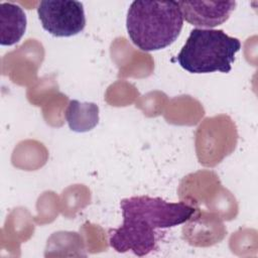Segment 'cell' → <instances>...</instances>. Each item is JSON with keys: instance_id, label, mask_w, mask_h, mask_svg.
<instances>
[{"instance_id": "cell-3", "label": "cell", "mask_w": 258, "mask_h": 258, "mask_svg": "<svg viewBox=\"0 0 258 258\" xmlns=\"http://www.w3.org/2000/svg\"><path fill=\"white\" fill-rule=\"evenodd\" d=\"M241 48L238 38L222 29L194 28L176 56L178 64L190 74L229 73Z\"/></svg>"}, {"instance_id": "cell-6", "label": "cell", "mask_w": 258, "mask_h": 258, "mask_svg": "<svg viewBox=\"0 0 258 258\" xmlns=\"http://www.w3.org/2000/svg\"><path fill=\"white\" fill-rule=\"evenodd\" d=\"M27 19L23 9L14 3L0 4V43L13 45L22 38L26 30Z\"/></svg>"}, {"instance_id": "cell-2", "label": "cell", "mask_w": 258, "mask_h": 258, "mask_svg": "<svg viewBox=\"0 0 258 258\" xmlns=\"http://www.w3.org/2000/svg\"><path fill=\"white\" fill-rule=\"evenodd\" d=\"M183 18L176 1H133L126 18L127 33L143 51L163 49L179 36Z\"/></svg>"}, {"instance_id": "cell-4", "label": "cell", "mask_w": 258, "mask_h": 258, "mask_svg": "<svg viewBox=\"0 0 258 258\" xmlns=\"http://www.w3.org/2000/svg\"><path fill=\"white\" fill-rule=\"evenodd\" d=\"M37 14L44 30L56 37H71L86 26L84 5L75 0H43L37 6Z\"/></svg>"}, {"instance_id": "cell-1", "label": "cell", "mask_w": 258, "mask_h": 258, "mask_svg": "<svg viewBox=\"0 0 258 258\" xmlns=\"http://www.w3.org/2000/svg\"><path fill=\"white\" fill-rule=\"evenodd\" d=\"M123 223L109 231V244L118 253L131 251L142 257L156 248L159 229L188 221L196 209L183 202L169 203L161 198L138 196L120 202Z\"/></svg>"}, {"instance_id": "cell-7", "label": "cell", "mask_w": 258, "mask_h": 258, "mask_svg": "<svg viewBox=\"0 0 258 258\" xmlns=\"http://www.w3.org/2000/svg\"><path fill=\"white\" fill-rule=\"evenodd\" d=\"M66 119L72 131H90L99 122V107L95 103L71 100L66 111Z\"/></svg>"}, {"instance_id": "cell-5", "label": "cell", "mask_w": 258, "mask_h": 258, "mask_svg": "<svg viewBox=\"0 0 258 258\" xmlns=\"http://www.w3.org/2000/svg\"><path fill=\"white\" fill-rule=\"evenodd\" d=\"M182 18L199 27L218 26L226 22L236 7V1H178Z\"/></svg>"}]
</instances>
